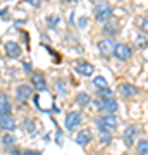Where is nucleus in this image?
<instances>
[{
	"mask_svg": "<svg viewBox=\"0 0 148 155\" xmlns=\"http://www.w3.org/2000/svg\"><path fill=\"white\" fill-rule=\"evenodd\" d=\"M91 140H93V136H91V131H90V129H81V131L76 134V143L79 145V147L90 145Z\"/></svg>",
	"mask_w": 148,
	"mask_h": 155,
	"instance_id": "f8f14e48",
	"label": "nucleus"
},
{
	"mask_svg": "<svg viewBox=\"0 0 148 155\" xmlns=\"http://www.w3.org/2000/svg\"><path fill=\"white\" fill-rule=\"evenodd\" d=\"M95 107L102 112H107V114H115V112L119 110V104H117V100L112 98V100H100L97 98L93 102Z\"/></svg>",
	"mask_w": 148,
	"mask_h": 155,
	"instance_id": "7ed1b4c3",
	"label": "nucleus"
},
{
	"mask_svg": "<svg viewBox=\"0 0 148 155\" xmlns=\"http://www.w3.org/2000/svg\"><path fill=\"white\" fill-rule=\"evenodd\" d=\"M93 14H95V19L102 24L112 21V16H114V9L110 5L109 2H97L93 5Z\"/></svg>",
	"mask_w": 148,
	"mask_h": 155,
	"instance_id": "f257e3e1",
	"label": "nucleus"
},
{
	"mask_svg": "<svg viewBox=\"0 0 148 155\" xmlns=\"http://www.w3.org/2000/svg\"><path fill=\"white\" fill-rule=\"evenodd\" d=\"M22 155H41V152H38V150H26Z\"/></svg>",
	"mask_w": 148,
	"mask_h": 155,
	"instance_id": "bb28decb",
	"label": "nucleus"
},
{
	"mask_svg": "<svg viewBox=\"0 0 148 155\" xmlns=\"http://www.w3.org/2000/svg\"><path fill=\"white\" fill-rule=\"evenodd\" d=\"M59 22H61V17L59 16H48L47 17V24H48V28H55Z\"/></svg>",
	"mask_w": 148,
	"mask_h": 155,
	"instance_id": "393cba45",
	"label": "nucleus"
},
{
	"mask_svg": "<svg viewBox=\"0 0 148 155\" xmlns=\"http://www.w3.org/2000/svg\"><path fill=\"white\" fill-rule=\"evenodd\" d=\"M24 69H26V72L31 71V64H28V62H24Z\"/></svg>",
	"mask_w": 148,
	"mask_h": 155,
	"instance_id": "c756f323",
	"label": "nucleus"
},
{
	"mask_svg": "<svg viewBox=\"0 0 148 155\" xmlns=\"http://www.w3.org/2000/svg\"><path fill=\"white\" fill-rule=\"evenodd\" d=\"M100 134V143L102 145H109L110 141H112V133H105V131H98Z\"/></svg>",
	"mask_w": 148,
	"mask_h": 155,
	"instance_id": "412c9836",
	"label": "nucleus"
},
{
	"mask_svg": "<svg viewBox=\"0 0 148 155\" xmlns=\"http://www.w3.org/2000/svg\"><path fill=\"white\" fill-rule=\"evenodd\" d=\"M115 43H117V41H114L112 38H104V40H100L98 43H97V47H98V54H100L102 57H105V59H109L110 55H114Z\"/></svg>",
	"mask_w": 148,
	"mask_h": 155,
	"instance_id": "20e7f679",
	"label": "nucleus"
},
{
	"mask_svg": "<svg viewBox=\"0 0 148 155\" xmlns=\"http://www.w3.org/2000/svg\"><path fill=\"white\" fill-rule=\"evenodd\" d=\"M81 112H69L66 116V119H64V126H66L67 131H74L79 124H81Z\"/></svg>",
	"mask_w": 148,
	"mask_h": 155,
	"instance_id": "423d86ee",
	"label": "nucleus"
},
{
	"mask_svg": "<svg viewBox=\"0 0 148 155\" xmlns=\"http://www.w3.org/2000/svg\"><path fill=\"white\" fill-rule=\"evenodd\" d=\"M114 57L119 59V61H129V59L133 57V48L126 43H115Z\"/></svg>",
	"mask_w": 148,
	"mask_h": 155,
	"instance_id": "39448f33",
	"label": "nucleus"
},
{
	"mask_svg": "<svg viewBox=\"0 0 148 155\" xmlns=\"http://www.w3.org/2000/svg\"><path fill=\"white\" fill-rule=\"evenodd\" d=\"M102 31H104L105 36H110V38H112V36H115V35L119 33V24L109 21V22H105L104 24V29H102Z\"/></svg>",
	"mask_w": 148,
	"mask_h": 155,
	"instance_id": "2eb2a0df",
	"label": "nucleus"
},
{
	"mask_svg": "<svg viewBox=\"0 0 148 155\" xmlns=\"http://www.w3.org/2000/svg\"><path fill=\"white\" fill-rule=\"evenodd\" d=\"M93 86L97 88V91H98V90L109 88V83H107V79H105L104 76H97V78L93 79Z\"/></svg>",
	"mask_w": 148,
	"mask_h": 155,
	"instance_id": "a211bd4d",
	"label": "nucleus"
},
{
	"mask_svg": "<svg viewBox=\"0 0 148 155\" xmlns=\"http://www.w3.org/2000/svg\"><path fill=\"white\" fill-rule=\"evenodd\" d=\"M14 143H16V138H14L12 134H5V136H2V145H4V147H12Z\"/></svg>",
	"mask_w": 148,
	"mask_h": 155,
	"instance_id": "4be33fe9",
	"label": "nucleus"
},
{
	"mask_svg": "<svg viewBox=\"0 0 148 155\" xmlns=\"http://www.w3.org/2000/svg\"><path fill=\"white\" fill-rule=\"evenodd\" d=\"M134 41H136V45L140 47V48H145V47H148V40L145 38V35H138L136 38H134Z\"/></svg>",
	"mask_w": 148,
	"mask_h": 155,
	"instance_id": "5701e85b",
	"label": "nucleus"
},
{
	"mask_svg": "<svg viewBox=\"0 0 148 155\" xmlns=\"http://www.w3.org/2000/svg\"><path fill=\"white\" fill-rule=\"evenodd\" d=\"M76 104L79 107H88L90 105V104H91V97H90V95L88 93H77V97H76Z\"/></svg>",
	"mask_w": 148,
	"mask_h": 155,
	"instance_id": "f3484780",
	"label": "nucleus"
},
{
	"mask_svg": "<svg viewBox=\"0 0 148 155\" xmlns=\"http://www.w3.org/2000/svg\"><path fill=\"white\" fill-rule=\"evenodd\" d=\"M138 127L134 126V124H129V126H126V129H124V134H122V140H124V145L126 147H133L134 145V141L138 140Z\"/></svg>",
	"mask_w": 148,
	"mask_h": 155,
	"instance_id": "0eeeda50",
	"label": "nucleus"
},
{
	"mask_svg": "<svg viewBox=\"0 0 148 155\" xmlns=\"http://www.w3.org/2000/svg\"><path fill=\"white\" fill-rule=\"evenodd\" d=\"M31 95H33V88L29 86V84H19L16 90V98L19 104H24L26 100L31 98Z\"/></svg>",
	"mask_w": 148,
	"mask_h": 155,
	"instance_id": "6e6552de",
	"label": "nucleus"
},
{
	"mask_svg": "<svg viewBox=\"0 0 148 155\" xmlns=\"http://www.w3.org/2000/svg\"><path fill=\"white\" fill-rule=\"evenodd\" d=\"M22 124H24V129H26L28 133H31V134L35 133V122L31 121V119H28V117H26V119L22 121Z\"/></svg>",
	"mask_w": 148,
	"mask_h": 155,
	"instance_id": "b1692460",
	"label": "nucleus"
},
{
	"mask_svg": "<svg viewBox=\"0 0 148 155\" xmlns=\"http://www.w3.org/2000/svg\"><path fill=\"white\" fill-rule=\"evenodd\" d=\"M76 71H77V74L88 78V76H91V74L95 72V66L90 64V62H86V61H79L76 64Z\"/></svg>",
	"mask_w": 148,
	"mask_h": 155,
	"instance_id": "9d476101",
	"label": "nucleus"
},
{
	"mask_svg": "<svg viewBox=\"0 0 148 155\" xmlns=\"http://www.w3.org/2000/svg\"><path fill=\"white\" fill-rule=\"evenodd\" d=\"M90 155H102V153H98V152H91Z\"/></svg>",
	"mask_w": 148,
	"mask_h": 155,
	"instance_id": "7c9ffc66",
	"label": "nucleus"
},
{
	"mask_svg": "<svg viewBox=\"0 0 148 155\" xmlns=\"http://www.w3.org/2000/svg\"><path fill=\"white\" fill-rule=\"evenodd\" d=\"M9 153H11V155H22V153H21V150H19V148H12L11 152H9Z\"/></svg>",
	"mask_w": 148,
	"mask_h": 155,
	"instance_id": "cd10ccee",
	"label": "nucleus"
},
{
	"mask_svg": "<svg viewBox=\"0 0 148 155\" xmlns=\"http://www.w3.org/2000/svg\"><path fill=\"white\" fill-rule=\"evenodd\" d=\"M0 129H4V131H14L16 129V119L12 116L0 117Z\"/></svg>",
	"mask_w": 148,
	"mask_h": 155,
	"instance_id": "4468645a",
	"label": "nucleus"
},
{
	"mask_svg": "<svg viewBox=\"0 0 148 155\" xmlns=\"http://www.w3.org/2000/svg\"><path fill=\"white\" fill-rule=\"evenodd\" d=\"M29 5H33V7H40V2H38V0H31V2H29Z\"/></svg>",
	"mask_w": 148,
	"mask_h": 155,
	"instance_id": "c85d7f7f",
	"label": "nucleus"
},
{
	"mask_svg": "<svg viewBox=\"0 0 148 155\" xmlns=\"http://www.w3.org/2000/svg\"><path fill=\"white\" fill-rule=\"evenodd\" d=\"M119 124V119L115 114H104L97 119V127L98 131H105V133H112Z\"/></svg>",
	"mask_w": 148,
	"mask_h": 155,
	"instance_id": "f03ea898",
	"label": "nucleus"
},
{
	"mask_svg": "<svg viewBox=\"0 0 148 155\" xmlns=\"http://www.w3.org/2000/svg\"><path fill=\"white\" fill-rule=\"evenodd\" d=\"M140 29H141L143 35H148V17H145L141 21V24H140Z\"/></svg>",
	"mask_w": 148,
	"mask_h": 155,
	"instance_id": "a878e982",
	"label": "nucleus"
},
{
	"mask_svg": "<svg viewBox=\"0 0 148 155\" xmlns=\"http://www.w3.org/2000/svg\"><path fill=\"white\" fill-rule=\"evenodd\" d=\"M119 91H121V95L126 97V98H131V97H136L138 95V88L131 83H122L121 86H119Z\"/></svg>",
	"mask_w": 148,
	"mask_h": 155,
	"instance_id": "ddd939ff",
	"label": "nucleus"
},
{
	"mask_svg": "<svg viewBox=\"0 0 148 155\" xmlns=\"http://www.w3.org/2000/svg\"><path fill=\"white\" fill-rule=\"evenodd\" d=\"M31 88H35L36 91H45L47 90V81L41 72H33L31 74Z\"/></svg>",
	"mask_w": 148,
	"mask_h": 155,
	"instance_id": "1a4fd4ad",
	"label": "nucleus"
},
{
	"mask_svg": "<svg viewBox=\"0 0 148 155\" xmlns=\"http://www.w3.org/2000/svg\"><path fill=\"white\" fill-rule=\"evenodd\" d=\"M138 155H148V140H140L136 143Z\"/></svg>",
	"mask_w": 148,
	"mask_h": 155,
	"instance_id": "6ab92c4d",
	"label": "nucleus"
},
{
	"mask_svg": "<svg viewBox=\"0 0 148 155\" xmlns=\"http://www.w3.org/2000/svg\"><path fill=\"white\" fill-rule=\"evenodd\" d=\"M11 116V102L5 95H0V117Z\"/></svg>",
	"mask_w": 148,
	"mask_h": 155,
	"instance_id": "dca6fc26",
	"label": "nucleus"
},
{
	"mask_svg": "<svg viewBox=\"0 0 148 155\" xmlns=\"http://www.w3.org/2000/svg\"><path fill=\"white\" fill-rule=\"evenodd\" d=\"M97 93H98V98L100 100H112L114 98V91H112V88H105V90H98V91H97Z\"/></svg>",
	"mask_w": 148,
	"mask_h": 155,
	"instance_id": "aec40b11",
	"label": "nucleus"
},
{
	"mask_svg": "<svg viewBox=\"0 0 148 155\" xmlns=\"http://www.w3.org/2000/svg\"><path fill=\"white\" fill-rule=\"evenodd\" d=\"M5 54L11 59H17L21 55V47L17 41H5Z\"/></svg>",
	"mask_w": 148,
	"mask_h": 155,
	"instance_id": "9b49d317",
	"label": "nucleus"
}]
</instances>
